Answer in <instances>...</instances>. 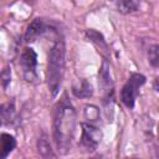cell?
<instances>
[{
	"instance_id": "cell-1",
	"label": "cell",
	"mask_w": 159,
	"mask_h": 159,
	"mask_svg": "<svg viewBox=\"0 0 159 159\" xmlns=\"http://www.w3.org/2000/svg\"><path fill=\"white\" fill-rule=\"evenodd\" d=\"M76 130V111L65 94L53 112V139L60 154H67L71 149Z\"/></svg>"
},
{
	"instance_id": "cell-2",
	"label": "cell",
	"mask_w": 159,
	"mask_h": 159,
	"mask_svg": "<svg viewBox=\"0 0 159 159\" xmlns=\"http://www.w3.org/2000/svg\"><path fill=\"white\" fill-rule=\"evenodd\" d=\"M66 47L65 41L62 39L56 40L52 47L48 51L47 56V86L52 94L56 97L65 73V63H66Z\"/></svg>"
},
{
	"instance_id": "cell-3",
	"label": "cell",
	"mask_w": 159,
	"mask_h": 159,
	"mask_svg": "<svg viewBox=\"0 0 159 159\" xmlns=\"http://www.w3.org/2000/svg\"><path fill=\"white\" fill-rule=\"evenodd\" d=\"M145 81L147 78L142 73H132L129 76V78L127 80L125 84L120 91V99L127 108L132 109L134 107L135 99L139 94V89L145 83Z\"/></svg>"
},
{
	"instance_id": "cell-4",
	"label": "cell",
	"mask_w": 159,
	"mask_h": 159,
	"mask_svg": "<svg viewBox=\"0 0 159 159\" xmlns=\"http://www.w3.org/2000/svg\"><path fill=\"white\" fill-rule=\"evenodd\" d=\"M20 65L22 67L24 77L26 81H34L36 78L37 55L31 47H25L20 56Z\"/></svg>"
},
{
	"instance_id": "cell-5",
	"label": "cell",
	"mask_w": 159,
	"mask_h": 159,
	"mask_svg": "<svg viewBox=\"0 0 159 159\" xmlns=\"http://www.w3.org/2000/svg\"><path fill=\"white\" fill-rule=\"evenodd\" d=\"M102 138V132L98 127H96L93 123H82V138L81 144L88 150L93 152L96 150L97 145L99 144Z\"/></svg>"
},
{
	"instance_id": "cell-6",
	"label": "cell",
	"mask_w": 159,
	"mask_h": 159,
	"mask_svg": "<svg viewBox=\"0 0 159 159\" xmlns=\"http://www.w3.org/2000/svg\"><path fill=\"white\" fill-rule=\"evenodd\" d=\"M48 26L47 24L42 20V19H35L29 26H27V30L25 32V41L26 42H32L35 41L39 36L43 35L46 31H47Z\"/></svg>"
},
{
	"instance_id": "cell-7",
	"label": "cell",
	"mask_w": 159,
	"mask_h": 159,
	"mask_svg": "<svg viewBox=\"0 0 159 159\" xmlns=\"http://www.w3.org/2000/svg\"><path fill=\"white\" fill-rule=\"evenodd\" d=\"M16 147V139L9 133L0 134V159H5Z\"/></svg>"
},
{
	"instance_id": "cell-8",
	"label": "cell",
	"mask_w": 159,
	"mask_h": 159,
	"mask_svg": "<svg viewBox=\"0 0 159 159\" xmlns=\"http://www.w3.org/2000/svg\"><path fill=\"white\" fill-rule=\"evenodd\" d=\"M72 92L78 98H88L93 94V88L86 80H78V82L73 84Z\"/></svg>"
},
{
	"instance_id": "cell-9",
	"label": "cell",
	"mask_w": 159,
	"mask_h": 159,
	"mask_svg": "<svg viewBox=\"0 0 159 159\" xmlns=\"http://www.w3.org/2000/svg\"><path fill=\"white\" fill-rule=\"evenodd\" d=\"M14 117H15V106L12 102L0 106V127L11 123Z\"/></svg>"
},
{
	"instance_id": "cell-10",
	"label": "cell",
	"mask_w": 159,
	"mask_h": 159,
	"mask_svg": "<svg viewBox=\"0 0 159 159\" xmlns=\"http://www.w3.org/2000/svg\"><path fill=\"white\" fill-rule=\"evenodd\" d=\"M99 84L104 88L106 92L109 93V91L112 92V81H111V75H109V66L107 63L106 60H103L101 71H99Z\"/></svg>"
},
{
	"instance_id": "cell-11",
	"label": "cell",
	"mask_w": 159,
	"mask_h": 159,
	"mask_svg": "<svg viewBox=\"0 0 159 159\" xmlns=\"http://www.w3.org/2000/svg\"><path fill=\"white\" fill-rule=\"evenodd\" d=\"M140 0H117V9L120 14H132L138 11Z\"/></svg>"
},
{
	"instance_id": "cell-12",
	"label": "cell",
	"mask_w": 159,
	"mask_h": 159,
	"mask_svg": "<svg viewBox=\"0 0 159 159\" xmlns=\"http://www.w3.org/2000/svg\"><path fill=\"white\" fill-rule=\"evenodd\" d=\"M37 148H39V153L40 155L47 158V157H55V154L52 153V149L50 147V143L46 138V134L41 135L39 138V142H37Z\"/></svg>"
},
{
	"instance_id": "cell-13",
	"label": "cell",
	"mask_w": 159,
	"mask_h": 159,
	"mask_svg": "<svg viewBox=\"0 0 159 159\" xmlns=\"http://www.w3.org/2000/svg\"><path fill=\"white\" fill-rule=\"evenodd\" d=\"M84 117L92 123L93 120H97L99 118V109L94 106H87L84 108Z\"/></svg>"
},
{
	"instance_id": "cell-14",
	"label": "cell",
	"mask_w": 159,
	"mask_h": 159,
	"mask_svg": "<svg viewBox=\"0 0 159 159\" xmlns=\"http://www.w3.org/2000/svg\"><path fill=\"white\" fill-rule=\"evenodd\" d=\"M158 50H159V46L158 45H153L152 47H149L148 57H149V62H150V65L153 67H158V61H159Z\"/></svg>"
},
{
	"instance_id": "cell-15",
	"label": "cell",
	"mask_w": 159,
	"mask_h": 159,
	"mask_svg": "<svg viewBox=\"0 0 159 159\" xmlns=\"http://www.w3.org/2000/svg\"><path fill=\"white\" fill-rule=\"evenodd\" d=\"M0 77H1V80H2L4 87H6L7 83L10 82V78H11V72H10V70H9V68H5V70L0 73Z\"/></svg>"
}]
</instances>
